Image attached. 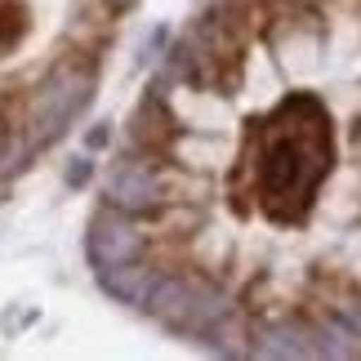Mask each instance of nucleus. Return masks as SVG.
<instances>
[{"instance_id": "1", "label": "nucleus", "mask_w": 361, "mask_h": 361, "mask_svg": "<svg viewBox=\"0 0 361 361\" xmlns=\"http://www.w3.org/2000/svg\"><path fill=\"white\" fill-rule=\"evenodd\" d=\"M330 165H335V134L326 107L317 99H290L255 138L250 183L272 219H299L312 192L326 183Z\"/></svg>"}, {"instance_id": "2", "label": "nucleus", "mask_w": 361, "mask_h": 361, "mask_svg": "<svg viewBox=\"0 0 361 361\" xmlns=\"http://www.w3.org/2000/svg\"><path fill=\"white\" fill-rule=\"evenodd\" d=\"M90 99H94V67L85 59H59L36 76L32 90H27L18 130L27 134V143L40 152V147L59 143V138L72 130Z\"/></svg>"}, {"instance_id": "3", "label": "nucleus", "mask_w": 361, "mask_h": 361, "mask_svg": "<svg viewBox=\"0 0 361 361\" xmlns=\"http://www.w3.org/2000/svg\"><path fill=\"white\" fill-rule=\"evenodd\" d=\"M157 157H121L112 170H107V205L143 219V214H157L165 201V174L161 165H152Z\"/></svg>"}, {"instance_id": "4", "label": "nucleus", "mask_w": 361, "mask_h": 361, "mask_svg": "<svg viewBox=\"0 0 361 361\" xmlns=\"http://www.w3.org/2000/svg\"><path fill=\"white\" fill-rule=\"evenodd\" d=\"M85 255L94 263V272H107V268H121V263H134L147 255V232L134 224V214L116 210V205H103L90 224V237H85Z\"/></svg>"}, {"instance_id": "5", "label": "nucleus", "mask_w": 361, "mask_h": 361, "mask_svg": "<svg viewBox=\"0 0 361 361\" xmlns=\"http://www.w3.org/2000/svg\"><path fill=\"white\" fill-rule=\"evenodd\" d=\"M250 357H268V361H299L317 357V326L303 317H272V322L255 326L250 339Z\"/></svg>"}, {"instance_id": "6", "label": "nucleus", "mask_w": 361, "mask_h": 361, "mask_svg": "<svg viewBox=\"0 0 361 361\" xmlns=\"http://www.w3.org/2000/svg\"><path fill=\"white\" fill-rule=\"evenodd\" d=\"M197 281H201V272L161 268L157 286H152V295H147V303H143V312L157 317L165 330H174V335H178V330H183V322H188L192 299H197Z\"/></svg>"}, {"instance_id": "7", "label": "nucleus", "mask_w": 361, "mask_h": 361, "mask_svg": "<svg viewBox=\"0 0 361 361\" xmlns=\"http://www.w3.org/2000/svg\"><path fill=\"white\" fill-rule=\"evenodd\" d=\"M237 312V299H232V290H224L214 281V276H205L201 272V281H197V299H192V308H188V322L178 335H188V339H205L219 322H228V317Z\"/></svg>"}, {"instance_id": "8", "label": "nucleus", "mask_w": 361, "mask_h": 361, "mask_svg": "<svg viewBox=\"0 0 361 361\" xmlns=\"http://www.w3.org/2000/svg\"><path fill=\"white\" fill-rule=\"evenodd\" d=\"M157 276H161V268H157V263H143V259H134V263H121V268H107V272H99V286H103L112 299L130 303V308H143V303H147V295H152V286H157Z\"/></svg>"}, {"instance_id": "9", "label": "nucleus", "mask_w": 361, "mask_h": 361, "mask_svg": "<svg viewBox=\"0 0 361 361\" xmlns=\"http://www.w3.org/2000/svg\"><path fill=\"white\" fill-rule=\"evenodd\" d=\"M317 357H361V330L348 322L343 312H326V317H317Z\"/></svg>"}, {"instance_id": "10", "label": "nucleus", "mask_w": 361, "mask_h": 361, "mask_svg": "<svg viewBox=\"0 0 361 361\" xmlns=\"http://www.w3.org/2000/svg\"><path fill=\"white\" fill-rule=\"evenodd\" d=\"M32 152H36V147L27 143V134H23V130H5V138H0V178L18 174Z\"/></svg>"}, {"instance_id": "11", "label": "nucleus", "mask_w": 361, "mask_h": 361, "mask_svg": "<svg viewBox=\"0 0 361 361\" xmlns=\"http://www.w3.org/2000/svg\"><path fill=\"white\" fill-rule=\"evenodd\" d=\"M18 36H23V23H18V13H13L9 0H0V54H9L13 45H18Z\"/></svg>"}, {"instance_id": "12", "label": "nucleus", "mask_w": 361, "mask_h": 361, "mask_svg": "<svg viewBox=\"0 0 361 361\" xmlns=\"http://www.w3.org/2000/svg\"><path fill=\"white\" fill-rule=\"evenodd\" d=\"M90 174H94V165H90V157H76L72 165H67V183H72V188H80V183H90Z\"/></svg>"}, {"instance_id": "13", "label": "nucleus", "mask_w": 361, "mask_h": 361, "mask_svg": "<svg viewBox=\"0 0 361 361\" xmlns=\"http://www.w3.org/2000/svg\"><path fill=\"white\" fill-rule=\"evenodd\" d=\"M276 5H286V9H295V13H312V9H322L326 0H276Z\"/></svg>"}, {"instance_id": "14", "label": "nucleus", "mask_w": 361, "mask_h": 361, "mask_svg": "<svg viewBox=\"0 0 361 361\" xmlns=\"http://www.w3.org/2000/svg\"><path fill=\"white\" fill-rule=\"evenodd\" d=\"M343 317H348V322H353V326L361 330V295H357V299L348 303V308H343Z\"/></svg>"}, {"instance_id": "15", "label": "nucleus", "mask_w": 361, "mask_h": 361, "mask_svg": "<svg viewBox=\"0 0 361 361\" xmlns=\"http://www.w3.org/2000/svg\"><path fill=\"white\" fill-rule=\"evenodd\" d=\"M107 5H112V9H134L138 0H107Z\"/></svg>"}, {"instance_id": "16", "label": "nucleus", "mask_w": 361, "mask_h": 361, "mask_svg": "<svg viewBox=\"0 0 361 361\" xmlns=\"http://www.w3.org/2000/svg\"><path fill=\"white\" fill-rule=\"evenodd\" d=\"M5 130H9V125H5V112H0V138H5Z\"/></svg>"}]
</instances>
